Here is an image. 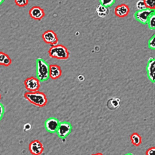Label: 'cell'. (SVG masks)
Returning a JSON list of instances; mask_svg holds the SVG:
<instances>
[{
    "instance_id": "cell-1",
    "label": "cell",
    "mask_w": 155,
    "mask_h": 155,
    "mask_svg": "<svg viewBox=\"0 0 155 155\" xmlns=\"http://www.w3.org/2000/svg\"><path fill=\"white\" fill-rule=\"evenodd\" d=\"M24 96L29 102L39 107H43L47 103L46 95L43 92L39 91L34 92L27 91L24 93Z\"/></svg>"
},
{
    "instance_id": "cell-2",
    "label": "cell",
    "mask_w": 155,
    "mask_h": 155,
    "mask_svg": "<svg viewBox=\"0 0 155 155\" xmlns=\"http://www.w3.org/2000/svg\"><path fill=\"white\" fill-rule=\"evenodd\" d=\"M36 76L39 81H45L49 78V65L45 61L39 58L36 60Z\"/></svg>"
},
{
    "instance_id": "cell-3",
    "label": "cell",
    "mask_w": 155,
    "mask_h": 155,
    "mask_svg": "<svg viewBox=\"0 0 155 155\" xmlns=\"http://www.w3.org/2000/svg\"><path fill=\"white\" fill-rule=\"evenodd\" d=\"M48 53L50 58L62 60L67 59L70 55L68 49L62 44H57L51 46Z\"/></svg>"
},
{
    "instance_id": "cell-4",
    "label": "cell",
    "mask_w": 155,
    "mask_h": 155,
    "mask_svg": "<svg viewBox=\"0 0 155 155\" xmlns=\"http://www.w3.org/2000/svg\"><path fill=\"white\" fill-rule=\"evenodd\" d=\"M72 130L71 124L67 121L59 122L56 133L59 137L64 140L71 133Z\"/></svg>"
},
{
    "instance_id": "cell-5",
    "label": "cell",
    "mask_w": 155,
    "mask_h": 155,
    "mask_svg": "<svg viewBox=\"0 0 155 155\" xmlns=\"http://www.w3.org/2000/svg\"><path fill=\"white\" fill-rule=\"evenodd\" d=\"M154 13V10L146 8L142 10H137L134 13V19L138 22L145 24L147 23L150 16Z\"/></svg>"
},
{
    "instance_id": "cell-6",
    "label": "cell",
    "mask_w": 155,
    "mask_h": 155,
    "mask_svg": "<svg viewBox=\"0 0 155 155\" xmlns=\"http://www.w3.org/2000/svg\"><path fill=\"white\" fill-rule=\"evenodd\" d=\"M24 84L26 90L30 92L38 91L40 88V81L36 78L33 76L25 79Z\"/></svg>"
},
{
    "instance_id": "cell-7",
    "label": "cell",
    "mask_w": 155,
    "mask_h": 155,
    "mask_svg": "<svg viewBox=\"0 0 155 155\" xmlns=\"http://www.w3.org/2000/svg\"><path fill=\"white\" fill-rule=\"evenodd\" d=\"M42 38L44 41L51 46L57 45L58 43V38L56 33L51 30H48L44 32L42 35Z\"/></svg>"
},
{
    "instance_id": "cell-8",
    "label": "cell",
    "mask_w": 155,
    "mask_h": 155,
    "mask_svg": "<svg viewBox=\"0 0 155 155\" xmlns=\"http://www.w3.org/2000/svg\"><path fill=\"white\" fill-rule=\"evenodd\" d=\"M28 148L33 155H41L44 151V146L39 140H32L29 143Z\"/></svg>"
},
{
    "instance_id": "cell-9",
    "label": "cell",
    "mask_w": 155,
    "mask_h": 155,
    "mask_svg": "<svg viewBox=\"0 0 155 155\" xmlns=\"http://www.w3.org/2000/svg\"><path fill=\"white\" fill-rule=\"evenodd\" d=\"M59 120L54 117H51L46 119L44 123L45 128L47 130V131L53 133H56L57 128L59 125Z\"/></svg>"
},
{
    "instance_id": "cell-10",
    "label": "cell",
    "mask_w": 155,
    "mask_h": 155,
    "mask_svg": "<svg viewBox=\"0 0 155 155\" xmlns=\"http://www.w3.org/2000/svg\"><path fill=\"white\" fill-rule=\"evenodd\" d=\"M146 71L147 76L153 83L154 82V73H155V59L150 57L148 59L147 66Z\"/></svg>"
},
{
    "instance_id": "cell-11",
    "label": "cell",
    "mask_w": 155,
    "mask_h": 155,
    "mask_svg": "<svg viewBox=\"0 0 155 155\" xmlns=\"http://www.w3.org/2000/svg\"><path fill=\"white\" fill-rule=\"evenodd\" d=\"M30 17L36 20H41L45 15V13L42 8L39 6L32 7L28 12Z\"/></svg>"
},
{
    "instance_id": "cell-12",
    "label": "cell",
    "mask_w": 155,
    "mask_h": 155,
    "mask_svg": "<svg viewBox=\"0 0 155 155\" xmlns=\"http://www.w3.org/2000/svg\"><path fill=\"white\" fill-rule=\"evenodd\" d=\"M129 7L125 4H119L114 8V14L119 18H124L129 13Z\"/></svg>"
},
{
    "instance_id": "cell-13",
    "label": "cell",
    "mask_w": 155,
    "mask_h": 155,
    "mask_svg": "<svg viewBox=\"0 0 155 155\" xmlns=\"http://www.w3.org/2000/svg\"><path fill=\"white\" fill-rule=\"evenodd\" d=\"M62 74V70L59 65L57 64L49 65V77L52 79L59 78Z\"/></svg>"
},
{
    "instance_id": "cell-14",
    "label": "cell",
    "mask_w": 155,
    "mask_h": 155,
    "mask_svg": "<svg viewBox=\"0 0 155 155\" xmlns=\"http://www.w3.org/2000/svg\"><path fill=\"white\" fill-rule=\"evenodd\" d=\"M120 104V100L118 97L110 98L107 102V107L110 110H115L118 108Z\"/></svg>"
},
{
    "instance_id": "cell-15",
    "label": "cell",
    "mask_w": 155,
    "mask_h": 155,
    "mask_svg": "<svg viewBox=\"0 0 155 155\" xmlns=\"http://www.w3.org/2000/svg\"><path fill=\"white\" fill-rule=\"evenodd\" d=\"M109 9L107 7H105L101 4L97 5L96 8V12L97 16L100 18H105L109 13Z\"/></svg>"
},
{
    "instance_id": "cell-16",
    "label": "cell",
    "mask_w": 155,
    "mask_h": 155,
    "mask_svg": "<svg viewBox=\"0 0 155 155\" xmlns=\"http://www.w3.org/2000/svg\"><path fill=\"white\" fill-rule=\"evenodd\" d=\"M130 140L134 146H139L142 142V137L137 133H133L130 135Z\"/></svg>"
},
{
    "instance_id": "cell-17",
    "label": "cell",
    "mask_w": 155,
    "mask_h": 155,
    "mask_svg": "<svg viewBox=\"0 0 155 155\" xmlns=\"http://www.w3.org/2000/svg\"><path fill=\"white\" fill-rule=\"evenodd\" d=\"M148 25V27L151 30L155 29V13H153L147 23Z\"/></svg>"
},
{
    "instance_id": "cell-18",
    "label": "cell",
    "mask_w": 155,
    "mask_h": 155,
    "mask_svg": "<svg viewBox=\"0 0 155 155\" xmlns=\"http://www.w3.org/2000/svg\"><path fill=\"white\" fill-rule=\"evenodd\" d=\"M147 8L154 10L155 8V0H143Z\"/></svg>"
},
{
    "instance_id": "cell-19",
    "label": "cell",
    "mask_w": 155,
    "mask_h": 155,
    "mask_svg": "<svg viewBox=\"0 0 155 155\" xmlns=\"http://www.w3.org/2000/svg\"><path fill=\"white\" fill-rule=\"evenodd\" d=\"M154 38H155V35L154 34L150 38V39L148 40V47L151 50L155 49V39H154Z\"/></svg>"
},
{
    "instance_id": "cell-20",
    "label": "cell",
    "mask_w": 155,
    "mask_h": 155,
    "mask_svg": "<svg viewBox=\"0 0 155 155\" xmlns=\"http://www.w3.org/2000/svg\"><path fill=\"white\" fill-rule=\"evenodd\" d=\"M116 0H99L100 4L105 6V7H110L114 4Z\"/></svg>"
},
{
    "instance_id": "cell-21",
    "label": "cell",
    "mask_w": 155,
    "mask_h": 155,
    "mask_svg": "<svg viewBox=\"0 0 155 155\" xmlns=\"http://www.w3.org/2000/svg\"><path fill=\"white\" fill-rule=\"evenodd\" d=\"M136 5L137 10H142L147 8V7L145 5V3L143 2V0H139L136 2Z\"/></svg>"
},
{
    "instance_id": "cell-22",
    "label": "cell",
    "mask_w": 155,
    "mask_h": 155,
    "mask_svg": "<svg viewBox=\"0 0 155 155\" xmlns=\"http://www.w3.org/2000/svg\"><path fill=\"white\" fill-rule=\"evenodd\" d=\"M16 5L19 7H24L28 3V0H15Z\"/></svg>"
},
{
    "instance_id": "cell-23",
    "label": "cell",
    "mask_w": 155,
    "mask_h": 155,
    "mask_svg": "<svg viewBox=\"0 0 155 155\" xmlns=\"http://www.w3.org/2000/svg\"><path fill=\"white\" fill-rule=\"evenodd\" d=\"M8 55L5 53L4 52L0 51V65H2L4 61H5V58L8 56Z\"/></svg>"
},
{
    "instance_id": "cell-24",
    "label": "cell",
    "mask_w": 155,
    "mask_h": 155,
    "mask_svg": "<svg viewBox=\"0 0 155 155\" xmlns=\"http://www.w3.org/2000/svg\"><path fill=\"white\" fill-rule=\"evenodd\" d=\"M155 148L154 147H150L146 151V155H154Z\"/></svg>"
},
{
    "instance_id": "cell-25",
    "label": "cell",
    "mask_w": 155,
    "mask_h": 155,
    "mask_svg": "<svg viewBox=\"0 0 155 155\" xmlns=\"http://www.w3.org/2000/svg\"><path fill=\"white\" fill-rule=\"evenodd\" d=\"M11 63H12V59H11L8 56L5 58V61H4L2 65H4V66H8V65H10L11 64Z\"/></svg>"
},
{
    "instance_id": "cell-26",
    "label": "cell",
    "mask_w": 155,
    "mask_h": 155,
    "mask_svg": "<svg viewBox=\"0 0 155 155\" xmlns=\"http://www.w3.org/2000/svg\"><path fill=\"white\" fill-rule=\"evenodd\" d=\"M4 113V105L1 103H0V120H1V119L3 117Z\"/></svg>"
},
{
    "instance_id": "cell-27",
    "label": "cell",
    "mask_w": 155,
    "mask_h": 155,
    "mask_svg": "<svg viewBox=\"0 0 155 155\" xmlns=\"http://www.w3.org/2000/svg\"><path fill=\"white\" fill-rule=\"evenodd\" d=\"M91 155H104L102 153H94V154H92Z\"/></svg>"
},
{
    "instance_id": "cell-28",
    "label": "cell",
    "mask_w": 155,
    "mask_h": 155,
    "mask_svg": "<svg viewBox=\"0 0 155 155\" xmlns=\"http://www.w3.org/2000/svg\"><path fill=\"white\" fill-rule=\"evenodd\" d=\"M124 155H133V154L131 153H127L125 154H124Z\"/></svg>"
},
{
    "instance_id": "cell-29",
    "label": "cell",
    "mask_w": 155,
    "mask_h": 155,
    "mask_svg": "<svg viewBox=\"0 0 155 155\" xmlns=\"http://www.w3.org/2000/svg\"><path fill=\"white\" fill-rule=\"evenodd\" d=\"M4 1V0H0V5Z\"/></svg>"
},
{
    "instance_id": "cell-30",
    "label": "cell",
    "mask_w": 155,
    "mask_h": 155,
    "mask_svg": "<svg viewBox=\"0 0 155 155\" xmlns=\"http://www.w3.org/2000/svg\"><path fill=\"white\" fill-rule=\"evenodd\" d=\"M1 93H0V99H1Z\"/></svg>"
}]
</instances>
